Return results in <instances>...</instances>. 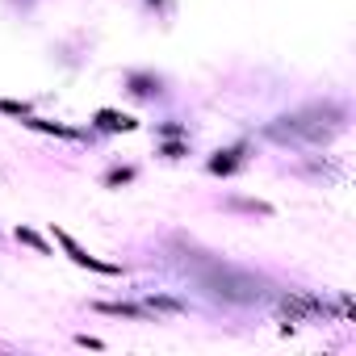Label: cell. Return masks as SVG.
<instances>
[{
    "mask_svg": "<svg viewBox=\"0 0 356 356\" xmlns=\"http://www.w3.org/2000/svg\"><path fill=\"white\" fill-rule=\"evenodd\" d=\"M55 239L63 243V251H67V256H72V260H76L80 269H92V273H105V277H114V273H118V264H105V260H96V256H88V251H84V247H80V243H76V239H72L67 231H55Z\"/></svg>",
    "mask_w": 356,
    "mask_h": 356,
    "instance_id": "6da1fadb",
    "label": "cell"
},
{
    "mask_svg": "<svg viewBox=\"0 0 356 356\" xmlns=\"http://www.w3.org/2000/svg\"><path fill=\"white\" fill-rule=\"evenodd\" d=\"M96 126H101V130H134L138 122H134L130 114H114V109H101V114H96Z\"/></svg>",
    "mask_w": 356,
    "mask_h": 356,
    "instance_id": "7a4b0ae2",
    "label": "cell"
},
{
    "mask_svg": "<svg viewBox=\"0 0 356 356\" xmlns=\"http://www.w3.org/2000/svg\"><path fill=\"white\" fill-rule=\"evenodd\" d=\"M30 130H42V134H59V138H80L72 126H55V122H25Z\"/></svg>",
    "mask_w": 356,
    "mask_h": 356,
    "instance_id": "3957f363",
    "label": "cell"
},
{
    "mask_svg": "<svg viewBox=\"0 0 356 356\" xmlns=\"http://www.w3.org/2000/svg\"><path fill=\"white\" fill-rule=\"evenodd\" d=\"M239 168V151H222L218 160H210V172H235Z\"/></svg>",
    "mask_w": 356,
    "mask_h": 356,
    "instance_id": "277c9868",
    "label": "cell"
},
{
    "mask_svg": "<svg viewBox=\"0 0 356 356\" xmlns=\"http://www.w3.org/2000/svg\"><path fill=\"white\" fill-rule=\"evenodd\" d=\"M101 311H105V315H126V319H143L138 306H118V302H101Z\"/></svg>",
    "mask_w": 356,
    "mask_h": 356,
    "instance_id": "5b68a950",
    "label": "cell"
},
{
    "mask_svg": "<svg viewBox=\"0 0 356 356\" xmlns=\"http://www.w3.org/2000/svg\"><path fill=\"white\" fill-rule=\"evenodd\" d=\"M17 239H21V243H30V247H38V251H46V243H42L30 227H17Z\"/></svg>",
    "mask_w": 356,
    "mask_h": 356,
    "instance_id": "8992f818",
    "label": "cell"
},
{
    "mask_svg": "<svg viewBox=\"0 0 356 356\" xmlns=\"http://www.w3.org/2000/svg\"><path fill=\"white\" fill-rule=\"evenodd\" d=\"M0 114H25V105H17V101H0Z\"/></svg>",
    "mask_w": 356,
    "mask_h": 356,
    "instance_id": "52a82bcc",
    "label": "cell"
}]
</instances>
